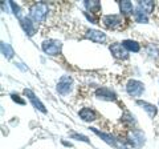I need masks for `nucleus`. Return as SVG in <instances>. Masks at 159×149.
I'll return each instance as SVG.
<instances>
[{"label":"nucleus","mask_w":159,"mask_h":149,"mask_svg":"<svg viewBox=\"0 0 159 149\" xmlns=\"http://www.w3.org/2000/svg\"><path fill=\"white\" fill-rule=\"evenodd\" d=\"M86 39H90V40L94 43H102L106 39V36H105V33L101 32V31L90 29V31H88V33H86Z\"/></svg>","instance_id":"1a4fd4ad"},{"label":"nucleus","mask_w":159,"mask_h":149,"mask_svg":"<svg viewBox=\"0 0 159 149\" xmlns=\"http://www.w3.org/2000/svg\"><path fill=\"white\" fill-rule=\"evenodd\" d=\"M90 129H92V131H93L94 133H96L97 136L101 137L103 141H106L107 144H110L111 147H117V142H116V140H114V138H113L111 136H109V135H106V133H103V132H99L98 129H96V128H90Z\"/></svg>","instance_id":"ddd939ff"},{"label":"nucleus","mask_w":159,"mask_h":149,"mask_svg":"<svg viewBox=\"0 0 159 149\" xmlns=\"http://www.w3.org/2000/svg\"><path fill=\"white\" fill-rule=\"evenodd\" d=\"M24 95L28 96V99L31 100V103L33 104V107L36 108V109H39V111H40V112H43V113H45V112H47V109H45V107L43 105V103L40 101L36 96H34V93L31 91V89H24Z\"/></svg>","instance_id":"423d86ee"},{"label":"nucleus","mask_w":159,"mask_h":149,"mask_svg":"<svg viewBox=\"0 0 159 149\" xmlns=\"http://www.w3.org/2000/svg\"><path fill=\"white\" fill-rule=\"evenodd\" d=\"M102 23L105 24L107 28H117L118 26H121L122 20L118 15H106V16H103Z\"/></svg>","instance_id":"0eeeda50"},{"label":"nucleus","mask_w":159,"mask_h":149,"mask_svg":"<svg viewBox=\"0 0 159 149\" xmlns=\"http://www.w3.org/2000/svg\"><path fill=\"white\" fill-rule=\"evenodd\" d=\"M96 96L99 100H105V101H114L116 100V93L110 91L109 88H99L96 91Z\"/></svg>","instance_id":"39448f33"},{"label":"nucleus","mask_w":159,"mask_h":149,"mask_svg":"<svg viewBox=\"0 0 159 149\" xmlns=\"http://www.w3.org/2000/svg\"><path fill=\"white\" fill-rule=\"evenodd\" d=\"M20 23H21V27L23 29L28 33V36H32L34 33V27H33V23L29 20L28 17H21L20 19Z\"/></svg>","instance_id":"f8f14e48"},{"label":"nucleus","mask_w":159,"mask_h":149,"mask_svg":"<svg viewBox=\"0 0 159 149\" xmlns=\"http://www.w3.org/2000/svg\"><path fill=\"white\" fill-rule=\"evenodd\" d=\"M122 46L125 47L127 51L130 52H138L139 51V44L137 41H133V40H125L122 43Z\"/></svg>","instance_id":"2eb2a0df"},{"label":"nucleus","mask_w":159,"mask_h":149,"mask_svg":"<svg viewBox=\"0 0 159 149\" xmlns=\"http://www.w3.org/2000/svg\"><path fill=\"white\" fill-rule=\"evenodd\" d=\"M126 91L127 93L130 96H141L143 91H145V87H143V84L141 81H137V80H130L127 83V85H126Z\"/></svg>","instance_id":"7ed1b4c3"},{"label":"nucleus","mask_w":159,"mask_h":149,"mask_svg":"<svg viewBox=\"0 0 159 149\" xmlns=\"http://www.w3.org/2000/svg\"><path fill=\"white\" fill-rule=\"evenodd\" d=\"M85 16L88 17V20H90L92 23H94V24H96V23H97V19H96V17H94V16H92V15H89V13H85Z\"/></svg>","instance_id":"5701e85b"},{"label":"nucleus","mask_w":159,"mask_h":149,"mask_svg":"<svg viewBox=\"0 0 159 149\" xmlns=\"http://www.w3.org/2000/svg\"><path fill=\"white\" fill-rule=\"evenodd\" d=\"M85 6L89 11L93 12V13H96L101 9V3L99 2H85Z\"/></svg>","instance_id":"a211bd4d"},{"label":"nucleus","mask_w":159,"mask_h":149,"mask_svg":"<svg viewBox=\"0 0 159 149\" xmlns=\"http://www.w3.org/2000/svg\"><path fill=\"white\" fill-rule=\"evenodd\" d=\"M80 117L82 118L84 121H93V120H96V113H94L93 109L90 108H84L80 111Z\"/></svg>","instance_id":"9d476101"},{"label":"nucleus","mask_w":159,"mask_h":149,"mask_svg":"<svg viewBox=\"0 0 159 149\" xmlns=\"http://www.w3.org/2000/svg\"><path fill=\"white\" fill-rule=\"evenodd\" d=\"M110 52L114 55V57L117 59H127V52H126V48L122 46V44H113L110 46Z\"/></svg>","instance_id":"6e6552de"},{"label":"nucleus","mask_w":159,"mask_h":149,"mask_svg":"<svg viewBox=\"0 0 159 149\" xmlns=\"http://www.w3.org/2000/svg\"><path fill=\"white\" fill-rule=\"evenodd\" d=\"M134 17H135V22L137 23H147L148 22L147 13L145 11H142L139 7L135 9V12H134Z\"/></svg>","instance_id":"4468645a"},{"label":"nucleus","mask_w":159,"mask_h":149,"mask_svg":"<svg viewBox=\"0 0 159 149\" xmlns=\"http://www.w3.org/2000/svg\"><path fill=\"white\" fill-rule=\"evenodd\" d=\"M73 138H78V140H81V141H85V142H89V138L86 136H84V135H77V133H74V135H72Z\"/></svg>","instance_id":"412c9836"},{"label":"nucleus","mask_w":159,"mask_h":149,"mask_svg":"<svg viewBox=\"0 0 159 149\" xmlns=\"http://www.w3.org/2000/svg\"><path fill=\"white\" fill-rule=\"evenodd\" d=\"M137 104L139 107H142L145 111L147 112V115L150 116V117H154L157 115V108L152 105V104H150V103H147V101H142V100H138L137 101Z\"/></svg>","instance_id":"9b49d317"},{"label":"nucleus","mask_w":159,"mask_h":149,"mask_svg":"<svg viewBox=\"0 0 159 149\" xmlns=\"http://www.w3.org/2000/svg\"><path fill=\"white\" fill-rule=\"evenodd\" d=\"M72 84H73V80L72 77L69 76H62L60 79L58 81V85H57V92L60 95H68L72 89Z\"/></svg>","instance_id":"20e7f679"},{"label":"nucleus","mask_w":159,"mask_h":149,"mask_svg":"<svg viewBox=\"0 0 159 149\" xmlns=\"http://www.w3.org/2000/svg\"><path fill=\"white\" fill-rule=\"evenodd\" d=\"M11 97H12V100H13L15 103H17V104H20V105H24V104H25V101H24V100H23V99H20V97H19L17 95H12Z\"/></svg>","instance_id":"4be33fe9"},{"label":"nucleus","mask_w":159,"mask_h":149,"mask_svg":"<svg viewBox=\"0 0 159 149\" xmlns=\"http://www.w3.org/2000/svg\"><path fill=\"white\" fill-rule=\"evenodd\" d=\"M43 51L51 56H56L61 52V43L57 40H47L43 43Z\"/></svg>","instance_id":"f03ea898"},{"label":"nucleus","mask_w":159,"mask_h":149,"mask_svg":"<svg viewBox=\"0 0 159 149\" xmlns=\"http://www.w3.org/2000/svg\"><path fill=\"white\" fill-rule=\"evenodd\" d=\"M119 7H121V12H123V13H131L133 12V4L130 3V2H121L119 3Z\"/></svg>","instance_id":"6ab92c4d"},{"label":"nucleus","mask_w":159,"mask_h":149,"mask_svg":"<svg viewBox=\"0 0 159 149\" xmlns=\"http://www.w3.org/2000/svg\"><path fill=\"white\" fill-rule=\"evenodd\" d=\"M121 149H127V148H125V147H123V148H121Z\"/></svg>","instance_id":"b1692460"},{"label":"nucleus","mask_w":159,"mask_h":149,"mask_svg":"<svg viewBox=\"0 0 159 149\" xmlns=\"http://www.w3.org/2000/svg\"><path fill=\"white\" fill-rule=\"evenodd\" d=\"M2 52L7 59H12L13 56V49L11 48V46L8 43H4V41L2 43Z\"/></svg>","instance_id":"f3484780"},{"label":"nucleus","mask_w":159,"mask_h":149,"mask_svg":"<svg viewBox=\"0 0 159 149\" xmlns=\"http://www.w3.org/2000/svg\"><path fill=\"white\" fill-rule=\"evenodd\" d=\"M138 7L141 8L142 11H145L146 13H151L154 9V2H139Z\"/></svg>","instance_id":"dca6fc26"},{"label":"nucleus","mask_w":159,"mask_h":149,"mask_svg":"<svg viewBox=\"0 0 159 149\" xmlns=\"http://www.w3.org/2000/svg\"><path fill=\"white\" fill-rule=\"evenodd\" d=\"M47 13H48V7H47V4H44V3L34 4L31 9V16H32L33 20L37 22V23H43L45 20Z\"/></svg>","instance_id":"f257e3e1"},{"label":"nucleus","mask_w":159,"mask_h":149,"mask_svg":"<svg viewBox=\"0 0 159 149\" xmlns=\"http://www.w3.org/2000/svg\"><path fill=\"white\" fill-rule=\"evenodd\" d=\"M9 6H11L13 13H15V15H17V16H19V15H20V7H19L15 2H9Z\"/></svg>","instance_id":"aec40b11"}]
</instances>
